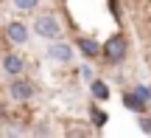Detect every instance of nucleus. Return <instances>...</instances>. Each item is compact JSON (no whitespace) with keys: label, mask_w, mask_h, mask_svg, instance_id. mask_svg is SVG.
Here are the masks:
<instances>
[{"label":"nucleus","mask_w":151,"mask_h":138,"mask_svg":"<svg viewBox=\"0 0 151 138\" xmlns=\"http://www.w3.org/2000/svg\"><path fill=\"white\" fill-rule=\"evenodd\" d=\"M126 54H129V39H126V34H112V37L106 39V42L101 45V56L109 62V65H118V62L126 59Z\"/></svg>","instance_id":"f257e3e1"},{"label":"nucleus","mask_w":151,"mask_h":138,"mask_svg":"<svg viewBox=\"0 0 151 138\" xmlns=\"http://www.w3.org/2000/svg\"><path fill=\"white\" fill-rule=\"evenodd\" d=\"M31 31L42 39H59L62 37V23L53 14H37L34 23H31Z\"/></svg>","instance_id":"f03ea898"},{"label":"nucleus","mask_w":151,"mask_h":138,"mask_svg":"<svg viewBox=\"0 0 151 138\" xmlns=\"http://www.w3.org/2000/svg\"><path fill=\"white\" fill-rule=\"evenodd\" d=\"M9 96L14 101H28V99H34V82H28L25 76H11V82H9Z\"/></svg>","instance_id":"7ed1b4c3"},{"label":"nucleus","mask_w":151,"mask_h":138,"mask_svg":"<svg viewBox=\"0 0 151 138\" xmlns=\"http://www.w3.org/2000/svg\"><path fill=\"white\" fill-rule=\"evenodd\" d=\"M73 45L70 42H62V39H50L48 45V59L50 62H59V65H67V62H73Z\"/></svg>","instance_id":"20e7f679"},{"label":"nucleus","mask_w":151,"mask_h":138,"mask_svg":"<svg viewBox=\"0 0 151 138\" xmlns=\"http://www.w3.org/2000/svg\"><path fill=\"white\" fill-rule=\"evenodd\" d=\"M6 37H9V42H11V45H25V42H28V37H31V31H28L25 23L11 20L9 26H6Z\"/></svg>","instance_id":"39448f33"},{"label":"nucleus","mask_w":151,"mask_h":138,"mask_svg":"<svg viewBox=\"0 0 151 138\" xmlns=\"http://www.w3.org/2000/svg\"><path fill=\"white\" fill-rule=\"evenodd\" d=\"M76 48L81 51V56H84V59H98V56H101V42H98V39H92V37H76Z\"/></svg>","instance_id":"423d86ee"},{"label":"nucleus","mask_w":151,"mask_h":138,"mask_svg":"<svg viewBox=\"0 0 151 138\" xmlns=\"http://www.w3.org/2000/svg\"><path fill=\"white\" fill-rule=\"evenodd\" d=\"M3 71H6V76H22L25 73V59H22V54H6L3 56Z\"/></svg>","instance_id":"0eeeda50"},{"label":"nucleus","mask_w":151,"mask_h":138,"mask_svg":"<svg viewBox=\"0 0 151 138\" xmlns=\"http://www.w3.org/2000/svg\"><path fill=\"white\" fill-rule=\"evenodd\" d=\"M123 107H126V110H132V113H146L148 101H146V99H140V96L132 90V93H123Z\"/></svg>","instance_id":"6e6552de"},{"label":"nucleus","mask_w":151,"mask_h":138,"mask_svg":"<svg viewBox=\"0 0 151 138\" xmlns=\"http://www.w3.org/2000/svg\"><path fill=\"white\" fill-rule=\"evenodd\" d=\"M90 93H92L95 101H106L109 99V85L104 82V79H92L90 82Z\"/></svg>","instance_id":"1a4fd4ad"},{"label":"nucleus","mask_w":151,"mask_h":138,"mask_svg":"<svg viewBox=\"0 0 151 138\" xmlns=\"http://www.w3.org/2000/svg\"><path fill=\"white\" fill-rule=\"evenodd\" d=\"M11 3H14L17 11H25V14H28V11H37L42 0H11Z\"/></svg>","instance_id":"9d476101"},{"label":"nucleus","mask_w":151,"mask_h":138,"mask_svg":"<svg viewBox=\"0 0 151 138\" xmlns=\"http://www.w3.org/2000/svg\"><path fill=\"white\" fill-rule=\"evenodd\" d=\"M90 121H92V124H95V127H98V130H101V127H104V124H106V121H109V116H106V113H104V110H98V107H90Z\"/></svg>","instance_id":"9b49d317"},{"label":"nucleus","mask_w":151,"mask_h":138,"mask_svg":"<svg viewBox=\"0 0 151 138\" xmlns=\"http://www.w3.org/2000/svg\"><path fill=\"white\" fill-rule=\"evenodd\" d=\"M134 93L140 96V99H146V101H151V88H146V85H134Z\"/></svg>","instance_id":"f8f14e48"},{"label":"nucleus","mask_w":151,"mask_h":138,"mask_svg":"<svg viewBox=\"0 0 151 138\" xmlns=\"http://www.w3.org/2000/svg\"><path fill=\"white\" fill-rule=\"evenodd\" d=\"M81 79H87V82H92V79H95V71H92L90 65H81V73H78Z\"/></svg>","instance_id":"ddd939ff"},{"label":"nucleus","mask_w":151,"mask_h":138,"mask_svg":"<svg viewBox=\"0 0 151 138\" xmlns=\"http://www.w3.org/2000/svg\"><path fill=\"white\" fill-rule=\"evenodd\" d=\"M140 130L151 135V116H143V113H140Z\"/></svg>","instance_id":"4468645a"}]
</instances>
